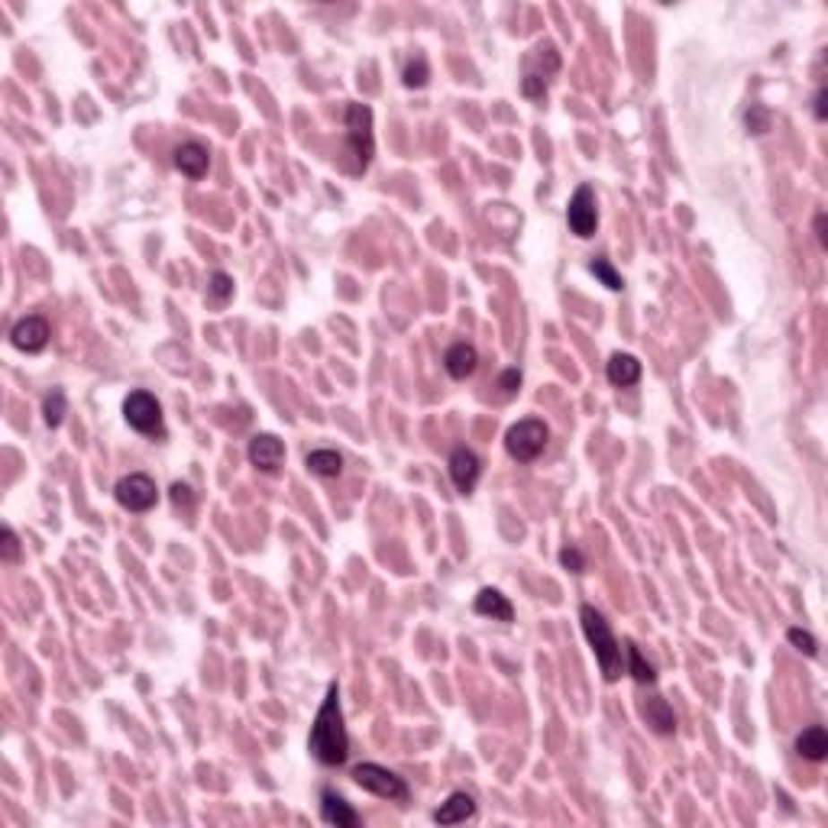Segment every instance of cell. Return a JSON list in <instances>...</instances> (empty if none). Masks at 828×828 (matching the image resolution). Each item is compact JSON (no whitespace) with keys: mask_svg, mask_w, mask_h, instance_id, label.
<instances>
[{"mask_svg":"<svg viewBox=\"0 0 828 828\" xmlns=\"http://www.w3.org/2000/svg\"><path fill=\"white\" fill-rule=\"evenodd\" d=\"M68 414V398L62 389H52L49 395L42 398V421L49 424V427H58V424L65 421Z\"/></svg>","mask_w":828,"mask_h":828,"instance_id":"obj_23","label":"cell"},{"mask_svg":"<svg viewBox=\"0 0 828 828\" xmlns=\"http://www.w3.org/2000/svg\"><path fill=\"white\" fill-rule=\"evenodd\" d=\"M589 272L596 275L599 282H602L608 291H621V289H625V279H621V275L615 272L608 259H592V263H589Z\"/></svg>","mask_w":828,"mask_h":828,"instance_id":"obj_26","label":"cell"},{"mask_svg":"<svg viewBox=\"0 0 828 828\" xmlns=\"http://www.w3.org/2000/svg\"><path fill=\"white\" fill-rule=\"evenodd\" d=\"M641 715H644V721L657 731V735H673V731H677V715H673L670 703L663 696L647 699V703L641 705Z\"/></svg>","mask_w":828,"mask_h":828,"instance_id":"obj_18","label":"cell"},{"mask_svg":"<svg viewBox=\"0 0 828 828\" xmlns=\"http://www.w3.org/2000/svg\"><path fill=\"white\" fill-rule=\"evenodd\" d=\"M249 463L256 466L259 472H275L279 466H282V456H285V444L275 434H256V437L249 440Z\"/></svg>","mask_w":828,"mask_h":828,"instance_id":"obj_12","label":"cell"},{"mask_svg":"<svg viewBox=\"0 0 828 828\" xmlns=\"http://www.w3.org/2000/svg\"><path fill=\"white\" fill-rule=\"evenodd\" d=\"M347 150L353 156V172H366L375 156L373 110L369 104H347Z\"/></svg>","mask_w":828,"mask_h":828,"instance_id":"obj_3","label":"cell"},{"mask_svg":"<svg viewBox=\"0 0 828 828\" xmlns=\"http://www.w3.org/2000/svg\"><path fill=\"white\" fill-rule=\"evenodd\" d=\"M305 466L315 472V476H321V479H333V476L343 472V456H340L337 450H311Z\"/></svg>","mask_w":828,"mask_h":828,"instance_id":"obj_22","label":"cell"},{"mask_svg":"<svg viewBox=\"0 0 828 828\" xmlns=\"http://www.w3.org/2000/svg\"><path fill=\"white\" fill-rule=\"evenodd\" d=\"M476 612L486 615V618H492V621H512L514 618L512 602H508L498 589H482L479 596H476Z\"/></svg>","mask_w":828,"mask_h":828,"instance_id":"obj_20","label":"cell"},{"mask_svg":"<svg viewBox=\"0 0 828 828\" xmlns=\"http://www.w3.org/2000/svg\"><path fill=\"white\" fill-rule=\"evenodd\" d=\"M745 124H747V133L763 136V133L771 130V110L761 108V104H751V110L745 114Z\"/></svg>","mask_w":828,"mask_h":828,"instance_id":"obj_27","label":"cell"},{"mask_svg":"<svg viewBox=\"0 0 828 828\" xmlns=\"http://www.w3.org/2000/svg\"><path fill=\"white\" fill-rule=\"evenodd\" d=\"M796 754L809 763H822L828 757V735L822 725H809L796 737Z\"/></svg>","mask_w":828,"mask_h":828,"instance_id":"obj_17","label":"cell"},{"mask_svg":"<svg viewBox=\"0 0 828 828\" xmlns=\"http://www.w3.org/2000/svg\"><path fill=\"white\" fill-rule=\"evenodd\" d=\"M566 224L570 230L580 237V240H589L599 227V211H596V191L592 185H580L573 191L570 207H566Z\"/></svg>","mask_w":828,"mask_h":828,"instance_id":"obj_9","label":"cell"},{"mask_svg":"<svg viewBox=\"0 0 828 828\" xmlns=\"http://www.w3.org/2000/svg\"><path fill=\"white\" fill-rule=\"evenodd\" d=\"M825 100H828L825 88H819V94H815V120H825V116H828V108H825Z\"/></svg>","mask_w":828,"mask_h":828,"instance_id":"obj_33","label":"cell"},{"mask_svg":"<svg viewBox=\"0 0 828 828\" xmlns=\"http://www.w3.org/2000/svg\"><path fill=\"white\" fill-rule=\"evenodd\" d=\"M476 366H479V353H476L472 343H453V347L444 353V369H447L450 379H456V382L470 379V375L476 373Z\"/></svg>","mask_w":828,"mask_h":828,"instance_id":"obj_15","label":"cell"},{"mask_svg":"<svg viewBox=\"0 0 828 828\" xmlns=\"http://www.w3.org/2000/svg\"><path fill=\"white\" fill-rule=\"evenodd\" d=\"M625 654H628V673L634 677V683H641V686H654L657 670H654V663L641 654V647L634 644V641H625Z\"/></svg>","mask_w":828,"mask_h":828,"instance_id":"obj_21","label":"cell"},{"mask_svg":"<svg viewBox=\"0 0 828 828\" xmlns=\"http://www.w3.org/2000/svg\"><path fill=\"white\" fill-rule=\"evenodd\" d=\"M560 72V52L554 42H540L538 49L524 58V78H522V94L530 100H540L550 88V78Z\"/></svg>","mask_w":828,"mask_h":828,"instance_id":"obj_4","label":"cell"},{"mask_svg":"<svg viewBox=\"0 0 828 828\" xmlns=\"http://www.w3.org/2000/svg\"><path fill=\"white\" fill-rule=\"evenodd\" d=\"M175 168L182 175H188L191 182H198V178L207 175V168H211V152H207L201 142H182V146L175 150Z\"/></svg>","mask_w":828,"mask_h":828,"instance_id":"obj_14","label":"cell"},{"mask_svg":"<svg viewBox=\"0 0 828 828\" xmlns=\"http://www.w3.org/2000/svg\"><path fill=\"white\" fill-rule=\"evenodd\" d=\"M605 375H608V382H612V385H618V389H628V385H634V382L641 379L638 357H631V353H615V357L608 359V366H605Z\"/></svg>","mask_w":828,"mask_h":828,"instance_id":"obj_19","label":"cell"},{"mask_svg":"<svg viewBox=\"0 0 828 828\" xmlns=\"http://www.w3.org/2000/svg\"><path fill=\"white\" fill-rule=\"evenodd\" d=\"M498 389L505 392V395H514V392L522 389V373H518L514 366H512V369H505V373L498 375Z\"/></svg>","mask_w":828,"mask_h":828,"instance_id":"obj_31","label":"cell"},{"mask_svg":"<svg viewBox=\"0 0 828 828\" xmlns=\"http://www.w3.org/2000/svg\"><path fill=\"white\" fill-rule=\"evenodd\" d=\"M349 777H353V783H357L359 789L382 796V799H395V803H405L408 799L405 780L398 777V773L385 771V767H379V763H357Z\"/></svg>","mask_w":828,"mask_h":828,"instance_id":"obj_7","label":"cell"},{"mask_svg":"<svg viewBox=\"0 0 828 828\" xmlns=\"http://www.w3.org/2000/svg\"><path fill=\"white\" fill-rule=\"evenodd\" d=\"M172 502L178 508H191V505H194V492H191V486H185V482H175V486H172Z\"/></svg>","mask_w":828,"mask_h":828,"instance_id":"obj_32","label":"cell"},{"mask_svg":"<svg viewBox=\"0 0 828 828\" xmlns=\"http://www.w3.org/2000/svg\"><path fill=\"white\" fill-rule=\"evenodd\" d=\"M0 560L4 564H20V538L13 534V528L0 530Z\"/></svg>","mask_w":828,"mask_h":828,"instance_id":"obj_29","label":"cell"},{"mask_svg":"<svg viewBox=\"0 0 828 828\" xmlns=\"http://www.w3.org/2000/svg\"><path fill=\"white\" fill-rule=\"evenodd\" d=\"M787 641L796 647V651H799V654H806V657H815V654H819V641L812 638L809 631H803V628H789V631H787Z\"/></svg>","mask_w":828,"mask_h":828,"instance_id":"obj_28","label":"cell"},{"mask_svg":"<svg viewBox=\"0 0 828 828\" xmlns=\"http://www.w3.org/2000/svg\"><path fill=\"white\" fill-rule=\"evenodd\" d=\"M479 472H482L479 456L472 453L470 447H456L453 453H450V479H453V486L463 492V496H470V492L476 489Z\"/></svg>","mask_w":828,"mask_h":828,"instance_id":"obj_11","label":"cell"},{"mask_svg":"<svg viewBox=\"0 0 828 828\" xmlns=\"http://www.w3.org/2000/svg\"><path fill=\"white\" fill-rule=\"evenodd\" d=\"M114 496L126 512H136V514L150 512L159 502L156 482H152V476H146V472H130V476H124V479L116 482Z\"/></svg>","mask_w":828,"mask_h":828,"instance_id":"obj_8","label":"cell"},{"mask_svg":"<svg viewBox=\"0 0 828 828\" xmlns=\"http://www.w3.org/2000/svg\"><path fill=\"white\" fill-rule=\"evenodd\" d=\"M580 621H582V631H586L589 644H592V651H596V660H599V667H602V677L608 679V683H615V679L625 673V663H621V644L615 641L612 625H608L605 615L599 612V608H592V605H582Z\"/></svg>","mask_w":828,"mask_h":828,"instance_id":"obj_2","label":"cell"},{"mask_svg":"<svg viewBox=\"0 0 828 828\" xmlns=\"http://www.w3.org/2000/svg\"><path fill=\"white\" fill-rule=\"evenodd\" d=\"M560 564H564L570 573H582L586 570V556H582L576 547H564V550H560Z\"/></svg>","mask_w":828,"mask_h":828,"instance_id":"obj_30","label":"cell"},{"mask_svg":"<svg viewBox=\"0 0 828 828\" xmlns=\"http://www.w3.org/2000/svg\"><path fill=\"white\" fill-rule=\"evenodd\" d=\"M307 751L315 754V761H321L323 767H340V763H347L349 735H347V725H343L337 683L327 686V696H323L321 709H317L311 735H307Z\"/></svg>","mask_w":828,"mask_h":828,"instance_id":"obj_1","label":"cell"},{"mask_svg":"<svg viewBox=\"0 0 828 828\" xmlns=\"http://www.w3.org/2000/svg\"><path fill=\"white\" fill-rule=\"evenodd\" d=\"M547 437H550V431H547V424L540 421V418H524V421L508 427L505 450L512 460H518V463H534V460L544 453Z\"/></svg>","mask_w":828,"mask_h":828,"instance_id":"obj_5","label":"cell"},{"mask_svg":"<svg viewBox=\"0 0 828 828\" xmlns=\"http://www.w3.org/2000/svg\"><path fill=\"white\" fill-rule=\"evenodd\" d=\"M124 418L133 431L142 434V437H166V421H162V405L156 401V395L150 392H130L124 401Z\"/></svg>","mask_w":828,"mask_h":828,"instance_id":"obj_6","label":"cell"},{"mask_svg":"<svg viewBox=\"0 0 828 828\" xmlns=\"http://www.w3.org/2000/svg\"><path fill=\"white\" fill-rule=\"evenodd\" d=\"M472 815H476V799L460 789V793H450L447 803L434 812V822L437 825H460V822L472 819Z\"/></svg>","mask_w":828,"mask_h":828,"instance_id":"obj_16","label":"cell"},{"mask_svg":"<svg viewBox=\"0 0 828 828\" xmlns=\"http://www.w3.org/2000/svg\"><path fill=\"white\" fill-rule=\"evenodd\" d=\"M233 298V279L227 272H214L207 279V301L214 307H224Z\"/></svg>","mask_w":828,"mask_h":828,"instance_id":"obj_24","label":"cell"},{"mask_svg":"<svg viewBox=\"0 0 828 828\" xmlns=\"http://www.w3.org/2000/svg\"><path fill=\"white\" fill-rule=\"evenodd\" d=\"M401 82H405V88H424V84L431 82V65H427V58L424 56L408 58L405 72H401Z\"/></svg>","mask_w":828,"mask_h":828,"instance_id":"obj_25","label":"cell"},{"mask_svg":"<svg viewBox=\"0 0 828 828\" xmlns=\"http://www.w3.org/2000/svg\"><path fill=\"white\" fill-rule=\"evenodd\" d=\"M321 819L327 822V825H337V828H357L359 812L353 809V806H349L340 793L323 789L321 793Z\"/></svg>","mask_w":828,"mask_h":828,"instance_id":"obj_13","label":"cell"},{"mask_svg":"<svg viewBox=\"0 0 828 828\" xmlns=\"http://www.w3.org/2000/svg\"><path fill=\"white\" fill-rule=\"evenodd\" d=\"M52 331H49V321L46 317H23V321L13 323V331H10V343L17 349H23V353H42L46 349V343H49Z\"/></svg>","mask_w":828,"mask_h":828,"instance_id":"obj_10","label":"cell"},{"mask_svg":"<svg viewBox=\"0 0 828 828\" xmlns=\"http://www.w3.org/2000/svg\"><path fill=\"white\" fill-rule=\"evenodd\" d=\"M825 224H828V217H825V214H815V237H819V243H822V246H828Z\"/></svg>","mask_w":828,"mask_h":828,"instance_id":"obj_34","label":"cell"}]
</instances>
